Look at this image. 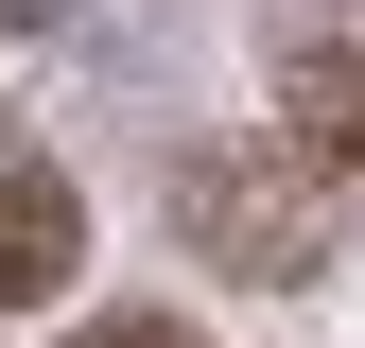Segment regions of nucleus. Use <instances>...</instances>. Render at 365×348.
<instances>
[{
	"instance_id": "obj_1",
	"label": "nucleus",
	"mask_w": 365,
	"mask_h": 348,
	"mask_svg": "<svg viewBox=\"0 0 365 348\" xmlns=\"http://www.w3.org/2000/svg\"><path fill=\"white\" fill-rule=\"evenodd\" d=\"M174 227H192L226 279H313V261H331V192H313V157H244V140H209L192 174H174Z\"/></svg>"
},
{
	"instance_id": "obj_2",
	"label": "nucleus",
	"mask_w": 365,
	"mask_h": 348,
	"mask_svg": "<svg viewBox=\"0 0 365 348\" xmlns=\"http://www.w3.org/2000/svg\"><path fill=\"white\" fill-rule=\"evenodd\" d=\"M70 261H87V192H70L35 140H0V314L70 296Z\"/></svg>"
},
{
	"instance_id": "obj_3",
	"label": "nucleus",
	"mask_w": 365,
	"mask_h": 348,
	"mask_svg": "<svg viewBox=\"0 0 365 348\" xmlns=\"http://www.w3.org/2000/svg\"><path fill=\"white\" fill-rule=\"evenodd\" d=\"M279 122L313 174H365V35H313V53L279 70Z\"/></svg>"
},
{
	"instance_id": "obj_4",
	"label": "nucleus",
	"mask_w": 365,
	"mask_h": 348,
	"mask_svg": "<svg viewBox=\"0 0 365 348\" xmlns=\"http://www.w3.org/2000/svg\"><path fill=\"white\" fill-rule=\"evenodd\" d=\"M70 348H209V331H174V314H105V331H70Z\"/></svg>"
}]
</instances>
